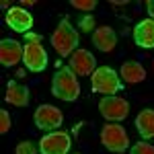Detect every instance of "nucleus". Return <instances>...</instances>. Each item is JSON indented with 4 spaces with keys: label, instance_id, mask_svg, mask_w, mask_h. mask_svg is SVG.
Instances as JSON below:
<instances>
[{
    "label": "nucleus",
    "instance_id": "obj_7",
    "mask_svg": "<svg viewBox=\"0 0 154 154\" xmlns=\"http://www.w3.org/2000/svg\"><path fill=\"white\" fill-rule=\"evenodd\" d=\"M99 111L107 121H123L130 113V103L121 97H103L99 103Z\"/></svg>",
    "mask_w": 154,
    "mask_h": 154
},
{
    "label": "nucleus",
    "instance_id": "obj_16",
    "mask_svg": "<svg viewBox=\"0 0 154 154\" xmlns=\"http://www.w3.org/2000/svg\"><path fill=\"white\" fill-rule=\"evenodd\" d=\"M121 78L130 84L144 82L146 80V70H144L142 64H138V62H125L121 66Z\"/></svg>",
    "mask_w": 154,
    "mask_h": 154
},
{
    "label": "nucleus",
    "instance_id": "obj_17",
    "mask_svg": "<svg viewBox=\"0 0 154 154\" xmlns=\"http://www.w3.org/2000/svg\"><path fill=\"white\" fill-rule=\"evenodd\" d=\"M74 8H78V11H86V12H91V11H95L97 8V0H72L70 2Z\"/></svg>",
    "mask_w": 154,
    "mask_h": 154
},
{
    "label": "nucleus",
    "instance_id": "obj_14",
    "mask_svg": "<svg viewBox=\"0 0 154 154\" xmlns=\"http://www.w3.org/2000/svg\"><path fill=\"white\" fill-rule=\"evenodd\" d=\"M29 99H31V95H29V88H27V86L14 82V80H11V82L6 84V95H4V101H6L8 105L27 107V105H29Z\"/></svg>",
    "mask_w": 154,
    "mask_h": 154
},
{
    "label": "nucleus",
    "instance_id": "obj_3",
    "mask_svg": "<svg viewBox=\"0 0 154 154\" xmlns=\"http://www.w3.org/2000/svg\"><path fill=\"white\" fill-rule=\"evenodd\" d=\"M91 86H93L95 93H99L103 97H113L123 88L121 86V78L117 76V72L113 70L111 66L97 68L93 72V76H91Z\"/></svg>",
    "mask_w": 154,
    "mask_h": 154
},
{
    "label": "nucleus",
    "instance_id": "obj_9",
    "mask_svg": "<svg viewBox=\"0 0 154 154\" xmlns=\"http://www.w3.org/2000/svg\"><path fill=\"white\" fill-rule=\"evenodd\" d=\"M70 70L76 76H93V72L97 70V60L88 49H76L70 56Z\"/></svg>",
    "mask_w": 154,
    "mask_h": 154
},
{
    "label": "nucleus",
    "instance_id": "obj_2",
    "mask_svg": "<svg viewBox=\"0 0 154 154\" xmlns=\"http://www.w3.org/2000/svg\"><path fill=\"white\" fill-rule=\"evenodd\" d=\"M78 31L68 23V19H62L60 25L56 27L54 35H51V45L58 51L60 56H68L70 58L72 54L78 49Z\"/></svg>",
    "mask_w": 154,
    "mask_h": 154
},
{
    "label": "nucleus",
    "instance_id": "obj_25",
    "mask_svg": "<svg viewBox=\"0 0 154 154\" xmlns=\"http://www.w3.org/2000/svg\"><path fill=\"white\" fill-rule=\"evenodd\" d=\"M33 4H35L33 0H25V2H23V6H33Z\"/></svg>",
    "mask_w": 154,
    "mask_h": 154
},
{
    "label": "nucleus",
    "instance_id": "obj_20",
    "mask_svg": "<svg viewBox=\"0 0 154 154\" xmlns=\"http://www.w3.org/2000/svg\"><path fill=\"white\" fill-rule=\"evenodd\" d=\"M11 130V115L6 113V109H0V134L6 136Z\"/></svg>",
    "mask_w": 154,
    "mask_h": 154
},
{
    "label": "nucleus",
    "instance_id": "obj_6",
    "mask_svg": "<svg viewBox=\"0 0 154 154\" xmlns=\"http://www.w3.org/2000/svg\"><path fill=\"white\" fill-rule=\"evenodd\" d=\"M72 138L68 131H49L39 140L41 154H68L70 152Z\"/></svg>",
    "mask_w": 154,
    "mask_h": 154
},
{
    "label": "nucleus",
    "instance_id": "obj_15",
    "mask_svg": "<svg viewBox=\"0 0 154 154\" xmlns=\"http://www.w3.org/2000/svg\"><path fill=\"white\" fill-rule=\"evenodd\" d=\"M136 130L144 140L154 138V109H142L136 117Z\"/></svg>",
    "mask_w": 154,
    "mask_h": 154
},
{
    "label": "nucleus",
    "instance_id": "obj_11",
    "mask_svg": "<svg viewBox=\"0 0 154 154\" xmlns=\"http://www.w3.org/2000/svg\"><path fill=\"white\" fill-rule=\"evenodd\" d=\"M25 56V48L14 41V39H2L0 41V64L4 68H11L14 64H19V60H23Z\"/></svg>",
    "mask_w": 154,
    "mask_h": 154
},
{
    "label": "nucleus",
    "instance_id": "obj_18",
    "mask_svg": "<svg viewBox=\"0 0 154 154\" xmlns=\"http://www.w3.org/2000/svg\"><path fill=\"white\" fill-rule=\"evenodd\" d=\"M17 154H41V152H39V148L33 142L25 140V142H21L17 146Z\"/></svg>",
    "mask_w": 154,
    "mask_h": 154
},
{
    "label": "nucleus",
    "instance_id": "obj_19",
    "mask_svg": "<svg viewBox=\"0 0 154 154\" xmlns=\"http://www.w3.org/2000/svg\"><path fill=\"white\" fill-rule=\"evenodd\" d=\"M130 154H154V146L148 142H138L131 146Z\"/></svg>",
    "mask_w": 154,
    "mask_h": 154
},
{
    "label": "nucleus",
    "instance_id": "obj_1",
    "mask_svg": "<svg viewBox=\"0 0 154 154\" xmlns=\"http://www.w3.org/2000/svg\"><path fill=\"white\" fill-rule=\"evenodd\" d=\"M51 93L54 97H58L60 101H76L80 97V82H78V76L70 70V66L66 68H60L54 78H51Z\"/></svg>",
    "mask_w": 154,
    "mask_h": 154
},
{
    "label": "nucleus",
    "instance_id": "obj_23",
    "mask_svg": "<svg viewBox=\"0 0 154 154\" xmlns=\"http://www.w3.org/2000/svg\"><path fill=\"white\" fill-rule=\"evenodd\" d=\"M146 6H148V14H150V19L154 21V0H148Z\"/></svg>",
    "mask_w": 154,
    "mask_h": 154
},
{
    "label": "nucleus",
    "instance_id": "obj_13",
    "mask_svg": "<svg viewBox=\"0 0 154 154\" xmlns=\"http://www.w3.org/2000/svg\"><path fill=\"white\" fill-rule=\"evenodd\" d=\"M93 43H95V48L99 51H113L115 45H117V35H115V31L111 29V27H99L95 29V33H93Z\"/></svg>",
    "mask_w": 154,
    "mask_h": 154
},
{
    "label": "nucleus",
    "instance_id": "obj_21",
    "mask_svg": "<svg viewBox=\"0 0 154 154\" xmlns=\"http://www.w3.org/2000/svg\"><path fill=\"white\" fill-rule=\"evenodd\" d=\"M93 29H95V19H93V17H82V19H80V31L88 33V31H93Z\"/></svg>",
    "mask_w": 154,
    "mask_h": 154
},
{
    "label": "nucleus",
    "instance_id": "obj_24",
    "mask_svg": "<svg viewBox=\"0 0 154 154\" xmlns=\"http://www.w3.org/2000/svg\"><path fill=\"white\" fill-rule=\"evenodd\" d=\"M0 6H2V8H6V6H11V2H6V0H2V2H0ZM12 8V6H11Z\"/></svg>",
    "mask_w": 154,
    "mask_h": 154
},
{
    "label": "nucleus",
    "instance_id": "obj_10",
    "mask_svg": "<svg viewBox=\"0 0 154 154\" xmlns=\"http://www.w3.org/2000/svg\"><path fill=\"white\" fill-rule=\"evenodd\" d=\"M6 25L11 27L12 31L17 33H31V27H33V17L31 12H27L21 6H12L6 11Z\"/></svg>",
    "mask_w": 154,
    "mask_h": 154
},
{
    "label": "nucleus",
    "instance_id": "obj_5",
    "mask_svg": "<svg viewBox=\"0 0 154 154\" xmlns=\"http://www.w3.org/2000/svg\"><path fill=\"white\" fill-rule=\"evenodd\" d=\"M33 121H35V125L39 130L43 131H54L58 130L60 125L64 123V113L60 111L58 107L54 105H39L35 109V113H33Z\"/></svg>",
    "mask_w": 154,
    "mask_h": 154
},
{
    "label": "nucleus",
    "instance_id": "obj_8",
    "mask_svg": "<svg viewBox=\"0 0 154 154\" xmlns=\"http://www.w3.org/2000/svg\"><path fill=\"white\" fill-rule=\"evenodd\" d=\"M23 64L29 72H43L48 66V51L41 43H25Z\"/></svg>",
    "mask_w": 154,
    "mask_h": 154
},
{
    "label": "nucleus",
    "instance_id": "obj_4",
    "mask_svg": "<svg viewBox=\"0 0 154 154\" xmlns=\"http://www.w3.org/2000/svg\"><path fill=\"white\" fill-rule=\"evenodd\" d=\"M101 144L105 146L109 152L121 154L130 148V138L128 131L121 123H107L101 130Z\"/></svg>",
    "mask_w": 154,
    "mask_h": 154
},
{
    "label": "nucleus",
    "instance_id": "obj_22",
    "mask_svg": "<svg viewBox=\"0 0 154 154\" xmlns=\"http://www.w3.org/2000/svg\"><path fill=\"white\" fill-rule=\"evenodd\" d=\"M41 39H43V37L37 35V33H27V35H25V41H27V43H41Z\"/></svg>",
    "mask_w": 154,
    "mask_h": 154
},
{
    "label": "nucleus",
    "instance_id": "obj_12",
    "mask_svg": "<svg viewBox=\"0 0 154 154\" xmlns=\"http://www.w3.org/2000/svg\"><path fill=\"white\" fill-rule=\"evenodd\" d=\"M134 41H136V45H140L144 49L154 48V21L152 19H144L134 27Z\"/></svg>",
    "mask_w": 154,
    "mask_h": 154
}]
</instances>
